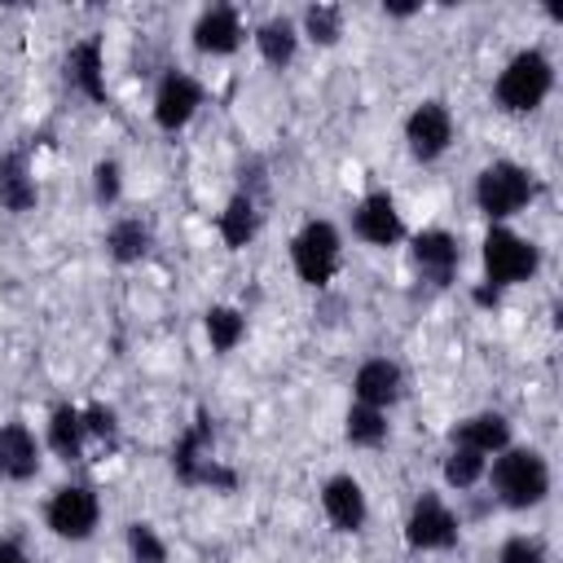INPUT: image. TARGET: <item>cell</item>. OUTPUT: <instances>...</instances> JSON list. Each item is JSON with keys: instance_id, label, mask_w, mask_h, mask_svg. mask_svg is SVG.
I'll return each instance as SVG.
<instances>
[{"instance_id": "cell-1", "label": "cell", "mask_w": 563, "mask_h": 563, "mask_svg": "<svg viewBox=\"0 0 563 563\" xmlns=\"http://www.w3.org/2000/svg\"><path fill=\"white\" fill-rule=\"evenodd\" d=\"M484 484L493 488V501H497L501 510L523 515V510H537V506L550 497L554 475H550V462H545L541 449H532V444H506V449L488 462Z\"/></svg>"}, {"instance_id": "cell-2", "label": "cell", "mask_w": 563, "mask_h": 563, "mask_svg": "<svg viewBox=\"0 0 563 563\" xmlns=\"http://www.w3.org/2000/svg\"><path fill=\"white\" fill-rule=\"evenodd\" d=\"M554 92V57L537 44L506 57L493 79V106L501 114H537Z\"/></svg>"}, {"instance_id": "cell-3", "label": "cell", "mask_w": 563, "mask_h": 563, "mask_svg": "<svg viewBox=\"0 0 563 563\" xmlns=\"http://www.w3.org/2000/svg\"><path fill=\"white\" fill-rule=\"evenodd\" d=\"M172 475L185 488H211V493H233L238 488V471L216 457V427H211L207 413H194V422L176 435Z\"/></svg>"}, {"instance_id": "cell-4", "label": "cell", "mask_w": 563, "mask_h": 563, "mask_svg": "<svg viewBox=\"0 0 563 563\" xmlns=\"http://www.w3.org/2000/svg\"><path fill=\"white\" fill-rule=\"evenodd\" d=\"M471 198H475V211L488 224H510L537 198V176L519 158H493V163H484L475 172Z\"/></svg>"}, {"instance_id": "cell-5", "label": "cell", "mask_w": 563, "mask_h": 563, "mask_svg": "<svg viewBox=\"0 0 563 563\" xmlns=\"http://www.w3.org/2000/svg\"><path fill=\"white\" fill-rule=\"evenodd\" d=\"M479 268H484V282L506 295L510 286H523L541 273V246L510 224H488L479 242Z\"/></svg>"}, {"instance_id": "cell-6", "label": "cell", "mask_w": 563, "mask_h": 563, "mask_svg": "<svg viewBox=\"0 0 563 563\" xmlns=\"http://www.w3.org/2000/svg\"><path fill=\"white\" fill-rule=\"evenodd\" d=\"M290 268H295V277L303 286L325 290L343 268V233H339V224L325 220V216L303 220L295 229V238H290Z\"/></svg>"}, {"instance_id": "cell-7", "label": "cell", "mask_w": 563, "mask_h": 563, "mask_svg": "<svg viewBox=\"0 0 563 563\" xmlns=\"http://www.w3.org/2000/svg\"><path fill=\"white\" fill-rule=\"evenodd\" d=\"M44 528L57 537V541H70V545H84L97 537L101 528V497L92 484L84 479H70V484H57L44 501Z\"/></svg>"}, {"instance_id": "cell-8", "label": "cell", "mask_w": 563, "mask_h": 563, "mask_svg": "<svg viewBox=\"0 0 563 563\" xmlns=\"http://www.w3.org/2000/svg\"><path fill=\"white\" fill-rule=\"evenodd\" d=\"M457 541H462L457 510L444 501V493L422 488L405 515V545L413 554H449V550H457Z\"/></svg>"}, {"instance_id": "cell-9", "label": "cell", "mask_w": 563, "mask_h": 563, "mask_svg": "<svg viewBox=\"0 0 563 563\" xmlns=\"http://www.w3.org/2000/svg\"><path fill=\"white\" fill-rule=\"evenodd\" d=\"M453 136H457V119L440 97H427L405 114V150L422 167L440 163L453 150Z\"/></svg>"}, {"instance_id": "cell-10", "label": "cell", "mask_w": 563, "mask_h": 563, "mask_svg": "<svg viewBox=\"0 0 563 563\" xmlns=\"http://www.w3.org/2000/svg\"><path fill=\"white\" fill-rule=\"evenodd\" d=\"M202 101H207V92L189 70H163L154 84V97H150V119L158 132L176 136L198 119Z\"/></svg>"}, {"instance_id": "cell-11", "label": "cell", "mask_w": 563, "mask_h": 563, "mask_svg": "<svg viewBox=\"0 0 563 563\" xmlns=\"http://www.w3.org/2000/svg\"><path fill=\"white\" fill-rule=\"evenodd\" d=\"M352 238L361 246H374V251H391L409 238L405 229V211L396 202L391 189H369L356 207H352Z\"/></svg>"}, {"instance_id": "cell-12", "label": "cell", "mask_w": 563, "mask_h": 563, "mask_svg": "<svg viewBox=\"0 0 563 563\" xmlns=\"http://www.w3.org/2000/svg\"><path fill=\"white\" fill-rule=\"evenodd\" d=\"M409 260H413V273H418L427 286L444 290V286L457 282V268H462V242H457L449 229L431 224V229H418V233L409 238Z\"/></svg>"}, {"instance_id": "cell-13", "label": "cell", "mask_w": 563, "mask_h": 563, "mask_svg": "<svg viewBox=\"0 0 563 563\" xmlns=\"http://www.w3.org/2000/svg\"><path fill=\"white\" fill-rule=\"evenodd\" d=\"M317 501H321L325 523H330L334 532H343V537H356V532L369 523V497H365V484H361L352 471L330 475V479L321 484Z\"/></svg>"}, {"instance_id": "cell-14", "label": "cell", "mask_w": 563, "mask_h": 563, "mask_svg": "<svg viewBox=\"0 0 563 563\" xmlns=\"http://www.w3.org/2000/svg\"><path fill=\"white\" fill-rule=\"evenodd\" d=\"M405 387H409L405 369L391 356H365L352 374V400L369 405V409H383V413H391L405 400Z\"/></svg>"}, {"instance_id": "cell-15", "label": "cell", "mask_w": 563, "mask_h": 563, "mask_svg": "<svg viewBox=\"0 0 563 563\" xmlns=\"http://www.w3.org/2000/svg\"><path fill=\"white\" fill-rule=\"evenodd\" d=\"M242 40H246V26L233 4H207V9H198L194 26H189V44L202 57H233L242 48Z\"/></svg>"}, {"instance_id": "cell-16", "label": "cell", "mask_w": 563, "mask_h": 563, "mask_svg": "<svg viewBox=\"0 0 563 563\" xmlns=\"http://www.w3.org/2000/svg\"><path fill=\"white\" fill-rule=\"evenodd\" d=\"M44 466V440L22 422H0V479L4 484H31Z\"/></svg>"}, {"instance_id": "cell-17", "label": "cell", "mask_w": 563, "mask_h": 563, "mask_svg": "<svg viewBox=\"0 0 563 563\" xmlns=\"http://www.w3.org/2000/svg\"><path fill=\"white\" fill-rule=\"evenodd\" d=\"M66 84L92 101V106H106L110 101V88H106V48L97 35H84L66 48Z\"/></svg>"}, {"instance_id": "cell-18", "label": "cell", "mask_w": 563, "mask_h": 563, "mask_svg": "<svg viewBox=\"0 0 563 563\" xmlns=\"http://www.w3.org/2000/svg\"><path fill=\"white\" fill-rule=\"evenodd\" d=\"M449 444L475 449V453H484L493 462L506 444H515V431H510V418L501 409H475V413H466V418H457L449 427Z\"/></svg>"}, {"instance_id": "cell-19", "label": "cell", "mask_w": 563, "mask_h": 563, "mask_svg": "<svg viewBox=\"0 0 563 563\" xmlns=\"http://www.w3.org/2000/svg\"><path fill=\"white\" fill-rule=\"evenodd\" d=\"M44 449H48L57 462H66V466L84 462V453H88V431H84V409H79V405L62 400V405L48 409V422H44Z\"/></svg>"}, {"instance_id": "cell-20", "label": "cell", "mask_w": 563, "mask_h": 563, "mask_svg": "<svg viewBox=\"0 0 563 563\" xmlns=\"http://www.w3.org/2000/svg\"><path fill=\"white\" fill-rule=\"evenodd\" d=\"M0 207L9 216H26L40 207V180L22 150H0Z\"/></svg>"}, {"instance_id": "cell-21", "label": "cell", "mask_w": 563, "mask_h": 563, "mask_svg": "<svg viewBox=\"0 0 563 563\" xmlns=\"http://www.w3.org/2000/svg\"><path fill=\"white\" fill-rule=\"evenodd\" d=\"M260 220H264V211H260V198L251 189L229 194V202L216 216V233H220L224 251H246L260 238Z\"/></svg>"}, {"instance_id": "cell-22", "label": "cell", "mask_w": 563, "mask_h": 563, "mask_svg": "<svg viewBox=\"0 0 563 563\" xmlns=\"http://www.w3.org/2000/svg\"><path fill=\"white\" fill-rule=\"evenodd\" d=\"M251 40H255L260 62H264V66H273V70H286V66L299 57V44H303L299 22H295V18H286V13L264 18V22L251 31Z\"/></svg>"}, {"instance_id": "cell-23", "label": "cell", "mask_w": 563, "mask_h": 563, "mask_svg": "<svg viewBox=\"0 0 563 563\" xmlns=\"http://www.w3.org/2000/svg\"><path fill=\"white\" fill-rule=\"evenodd\" d=\"M150 251H154V229H150L141 216H119V220H110V229H106V255H110L119 268L141 264Z\"/></svg>"}, {"instance_id": "cell-24", "label": "cell", "mask_w": 563, "mask_h": 563, "mask_svg": "<svg viewBox=\"0 0 563 563\" xmlns=\"http://www.w3.org/2000/svg\"><path fill=\"white\" fill-rule=\"evenodd\" d=\"M202 334H207V347L216 356H229L238 352V343L246 339V312L233 308V303H211L202 312Z\"/></svg>"}, {"instance_id": "cell-25", "label": "cell", "mask_w": 563, "mask_h": 563, "mask_svg": "<svg viewBox=\"0 0 563 563\" xmlns=\"http://www.w3.org/2000/svg\"><path fill=\"white\" fill-rule=\"evenodd\" d=\"M343 440L352 449H383L391 440V422H387L383 409H369V405H356L352 400L347 413H343Z\"/></svg>"}, {"instance_id": "cell-26", "label": "cell", "mask_w": 563, "mask_h": 563, "mask_svg": "<svg viewBox=\"0 0 563 563\" xmlns=\"http://www.w3.org/2000/svg\"><path fill=\"white\" fill-rule=\"evenodd\" d=\"M343 26H347V13L343 4H330V0H317L299 13V35L317 48H334L343 40Z\"/></svg>"}, {"instance_id": "cell-27", "label": "cell", "mask_w": 563, "mask_h": 563, "mask_svg": "<svg viewBox=\"0 0 563 563\" xmlns=\"http://www.w3.org/2000/svg\"><path fill=\"white\" fill-rule=\"evenodd\" d=\"M484 471H488V457L475 453V449H462V444H449L444 457H440V479L453 493H466V488L484 484Z\"/></svg>"}, {"instance_id": "cell-28", "label": "cell", "mask_w": 563, "mask_h": 563, "mask_svg": "<svg viewBox=\"0 0 563 563\" xmlns=\"http://www.w3.org/2000/svg\"><path fill=\"white\" fill-rule=\"evenodd\" d=\"M123 545H128V559H132V563H167V559H172L163 532H158L150 519H132V523L123 528Z\"/></svg>"}, {"instance_id": "cell-29", "label": "cell", "mask_w": 563, "mask_h": 563, "mask_svg": "<svg viewBox=\"0 0 563 563\" xmlns=\"http://www.w3.org/2000/svg\"><path fill=\"white\" fill-rule=\"evenodd\" d=\"M79 409H84V431H88V444H101L106 453H110V449H119V413H114L110 405H101V400L79 405Z\"/></svg>"}, {"instance_id": "cell-30", "label": "cell", "mask_w": 563, "mask_h": 563, "mask_svg": "<svg viewBox=\"0 0 563 563\" xmlns=\"http://www.w3.org/2000/svg\"><path fill=\"white\" fill-rule=\"evenodd\" d=\"M92 198H97V207H119L123 202V167H119V158H97L92 163Z\"/></svg>"}, {"instance_id": "cell-31", "label": "cell", "mask_w": 563, "mask_h": 563, "mask_svg": "<svg viewBox=\"0 0 563 563\" xmlns=\"http://www.w3.org/2000/svg\"><path fill=\"white\" fill-rule=\"evenodd\" d=\"M493 563H550V550H545L541 537L515 532V537H506V541L497 545V559H493Z\"/></svg>"}, {"instance_id": "cell-32", "label": "cell", "mask_w": 563, "mask_h": 563, "mask_svg": "<svg viewBox=\"0 0 563 563\" xmlns=\"http://www.w3.org/2000/svg\"><path fill=\"white\" fill-rule=\"evenodd\" d=\"M0 563H31V554L18 537H0Z\"/></svg>"}, {"instance_id": "cell-33", "label": "cell", "mask_w": 563, "mask_h": 563, "mask_svg": "<svg viewBox=\"0 0 563 563\" xmlns=\"http://www.w3.org/2000/svg\"><path fill=\"white\" fill-rule=\"evenodd\" d=\"M471 303H475V308H497V303H501V290H493L488 282H479V286L471 290Z\"/></svg>"}, {"instance_id": "cell-34", "label": "cell", "mask_w": 563, "mask_h": 563, "mask_svg": "<svg viewBox=\"0 0 563 563\" xmlns=\"http://www.w3.org/2000/svg\"><path fill=\"white\" fill-rule=\"evenodd\" d=\"M422 13V4H396V0H383V18H413Z\"/></svg>"}]
</instances>
